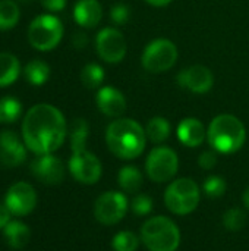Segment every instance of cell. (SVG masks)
Returning a JSON list of instances; mask_svg holds the SVG:
<instances>
[{"instance_id":"7c38bea8","label":"cell","mask_w":249,"mask_h":251,"mask_svg":"<svg viewBox=\"0 0 249 251\" xmlns=\"http://www.w3.org/2000/svg\"><path fill=\"white\" fill-rule=\"evenodd\" d=\"M4 204L7 206L12 215L26 216L35 209L37 204V194L34 187L26 182L13 184L6 193Z\"/></svg>"},{"instance_id":"5bb4252c","label":"cell","mask_w":249,"mask_h":251,"mask_svg":"<svg viewBox=\"0 0 249 251\" xmlns=\"http://www.w3.org/2000/svg\"><path fill=\"white\" fill-rule=\"evenodd\" d=\"M176 79L181 87L195 94L208 93L214 84V76L211 71L203 65H194L182 69Z\"/></svg>"},{"instance_id":"f1b7e54d","label":"cell","mask_w":249,"mask_h":251,"mask_svg":"<svg viewBox=\"0 0 249 251\" xmlns=\"http://www.w3.org/2000/svg\"><path fill=\"white\" fill-rule=\"evenodd\" d=\"M223 225L226 226L227 231H232V232L241 231L247 225V215H245V212L242 209H239V207L229 209L223 215Z\"/></svg>"},{"instance_id":"cb8c5ba5","label":"cell","mask_w":249,"mask_h":251,"mask_svg":"<svg viewBox=\"0 0 249 251\" xmlns=\"http://www.w3.org/2000/svg\"><path fill=\"white\" fill-rule=\"evenodd\" d=\"M88 124L78 118L72 124L70 131V149L72 153H78L82 150H87V140H88Z\"/></svg>"},{"instance_id":"ac0fdd59","label":"cell","mask_w":249,"mask_h":251,"mask_svg":"<svg viewBox=\"0 0 249 251\" xmlns=\"http://www.w3.org/2000/svg\"><path fill=\"white\" fill-rule=\"evenodd\" d=\"M207 137V131L201 121L195 118L183 119L178 126V138L186 147H198Z\"/></svg>"},{"instance_id":"74e56055","label":"cell","mask_w":249,"mask_h":251,"mask_svg":"<svg viewBox=\"0 0 249 251\" xmlns=\"http://www.w3.org/2000/svg\"><path fill=\"white\" fill-rule=\"evenodd\" d=\"M242 201H244V204H245V207L249 209V187L244 191V196H242Z\"/></svg>"},{"instance_id":"44dd1931","label":"cell","mask_w":249,"mask_h":251,"mask_svg":"<svg viewBox=\"0 0 249 251\" xmlns=\"http://www.w3.org/2000/svg\"><path fill=\"white\" fill-rule=\"evenodd\" d=\"M21 72V63L10 53H0V87H7L16 81Z\"/></svg>"},{"instance_id":"8d00e7d4","label":"cell","mask_w":249,"mask_h":251,"mask_svg":"<svg viewBox=\"0 0 249 251\" xmlns=\"http://www.w3.org/2000/svg\"><path fill=\"white\" fill-rule=\"evenodd\" d=\"M147 3H150V4H153V6H166V4H169L172 0H145Z\"/></svg>"},{"instance_id":"f546056e","label":"cell","mask_w":249,"mask_h":251,"mask_svg":"<svg viewBox=\"0 0 249 251\" xmlns=\"http://www.w3.org/2000/svg\"><path fill=\"white\" fill-rule=\"evenodd\" d=\"M203 190L210 199H219L226 191V181L219 175H211L204 181Z\"/></svg>"},{"instance_id":"277c9868","label":"cell","mask_w":249,"mask_h":251,"mask_svg":"<svg viewBox=\"0 0 249 251\" xmlns=\"http://www.w3.org/2000/svg\"><path fill=\"white\" fill-rule=\"evenodd\" d=\"M141 241L148 251H176L181 246V231L172 219L154 216L142 225Z\"/></svg>"},{"instance_id":"1f68e13d","label":"cell","mask_w":249,"mask_h":251,"mask_svg":"<svg viewBox=\"0 0 249 251\" xmlns=\"http://www.w3.org/2000/svg\"><path fill=\"white\" fill-rule=\"evenodd\" d=\"M129 12H131V10H129V7H128L126 4L117 3V4H114V6L112 7V10H110V18H112V21H113L114 24L123 25V24H126V22L129 21V16H131Z\"/></svg>"},{"instance_id":"9a60e30c","label":"cell","mask_w":249,"mask_h":251,"mask_svg":"<svg viewBox=\"0 0 249 251\" xmlns=\"http://www.w3.org/2000/svg\"><path fill=\"white\" fill-rule=\"evenodd\" d=\"M25 147L15 132L3 131L0 134V163L6 168H15L23 163L26 159Z\"/></svg>"},{"instance_id":"e0dca14e","label":"cell","mask_w":249,"mask_h":251,"mask_svg":"<svg viewBox=\"0 0 249 251\" xmlns=\"http://www.w3.org/2000/svg\"><path fill=\"white\" fill-rule=\"evenodd\" d=\"M75 21L84 28H94L103 18V7L97 0H79L73 7Z\"/></svg>"},{"instance_id":"d6986e66","label":"cell","mask_w":249,"mask_h":251,"mask_svg":"<svg viewBox=\"0 0 249 251\" xmlns=\"http://www.w3.org/2000/svg\"><path fill=\"white\" fill-rule=\"evenodd\" d=\"M3 237L12 249H23L29 243L31 231L25 224L13 221L3 228Z\"/></svg>"},{"instance_id":"3957f363","label":"cell","mask_w":249,"mask_h":251,"mask_svg":"<svg viewBox=\"0 0 249 251\" xmlns=\"http://www.w3.org/2000/svg\"><path fill=\"white\" fill-rule=\"evenodd\" d=\"M207 140L214 151L232 154L245 144L247 129L236 116L223 113L216 116L208 125Z\"/></svg>"},{"instance_id":"6da1fadb","label":"cell","mask_w":249,"mask_h":251,"mask_svg":"<svg viewBox=\"0 0 249 251\" xmlns=\"http://www.w3.org/2000/svg\"><path fill=\"white\" fill-rule=\"evenodd\" d=\"M22 137L26 149L35 154L56 151L66 138V121L63 113L47 103L32 106L23 118Z\"/></svg>"},{"instance_id":"ba28073f","label":"cell","mask_w":249,"mask_h":251,"mask_svg":"<svg viewBox=\"0 0 249 251\" xmlns=\"http://www.w3.org/2000/svg\"><path fill=\"white\" fill-rule=\"evenodd\" d=\"M178 59L176 46L166 38L151 41L142 53V66L153 74L169 71Z\"/></svg>"},{"instance_id":"7a4b0ae2","label":"cell","mask_w":249,"mask_h":251,"mask_svg":"<svg viewBox=\"0 0 249 251\" xmlns=\"http://www.w3.org/2000/svg\"><path fill=\"white\" fill-rule=\"evenodd\" d=\"M145 129L134 119H116L106 131V143L110 151L123 160L138 157L145 149Z\"/></svg>"},{"instance_id":"d6a6232c","label":"cell","mask_w":249,"mask_h":251,"mask_svg":"<svg viewBox=\"0 0 249 251\" xmlns=\"http://www.w3.org/2000/svg\"><path fill=\"white\" fill-rule=\"evenodd\" d=\"M198 165L203 169H205V171L213 169L217 165V154H216V151H210V150L203 151L200 154V157H198Z\"/></svg>"},{"instance_id":"9c48e42d","label":"cell","mask_w":249,"mask_h":251,"mask_svg":"<svg viewBox=\"0 0 249 251\" xmlns=\"http://www.w3.org/2000/svg\"><path fill=\"white\" fill-rule=\"evenodd\" d=\"M129 209L128 197L120 191H106L94 203V216L103 225L119 224Z\"/></svg>"},{"instance_id":"4316f807","label":"cell","mask_w":249,"mask_h":251,"mask_svg":"<svg viewBox=\"0 0 249 251\" xmlns=\"http://www.w3.org/2000/svg\"><path fill=\"white\" fill-rule=\"evenodd\" d=\"M81 81L87 88H97L104 81V71L97 63H88L81 71Z\"/></svg>"},{"instance_id":"8992f818","label":"cell","mask_w":249,"mask_h":251,"mask_svg":"<svg viewBox=\"0 0 249 251\" xmlns=\"http://www.w3.org/2000/svg\"><path fill=\"white\" fill-rule=\"evenodd\" d=\"M63 25L59 18L53 15L37 16L28 28V40L31 46L40 51L53 50L62 40Z\"/></svg>"},{"instance_id":"d590c367","label":"cell","mask_w":249,"mask_h":251,"mask_svg":"<svg viewBox=\"0 0 249 251\" xmlns=\"http://www.w3.org/2000/svg\"><path fill=\"white\" fill-rule=\"evenodd\" d=\"M87 35L85 34H82V32H76L75 35H73V46L76 47V49H82V47H85L87 46Z\"/></svg>"},{"instance_id":"7402d4cb","label":"cell","mask_w":249,"mask_h":251,"mask_svg":"<svg viewBox=\"0 0 249 251\" xmlns=\"http://www.w3.org/2000/svg\"><path fill=\"white\" fill-rule=\"evenodd\" d=\"M145 135L150 141L153 143H163L169 138L170 135V124L161 116H156L148 121L145 126Z\"/></svg>"},{"instance_id":"8fae6325","label":"cell","mask_w":249,"mask_h":251,"mask_svg":"<svg viewBox=\"0 0 249 251\" xmlns=\"http://www.w3.org/2000/svg\"><path fill=\"white\" fill-rule=\"evenodd\" d=\"M95 49L104 62L117 63L122 62L126 54V41L116 28H104L95 38Z\"/></svg>"},{"instance_id":"4fadbf2b","label":"cell","mask_w":249,"mask_h":251,"mask_svg":"<svg viewBox=\"0 0 249 251\" xmlns=\"http://www.w3.org/2000/svg\"><path fill=\"white\" fill-rule=\"evenodd\" d=\"M31 171L38 181L47 185H57L65 178V166L62 160L51 153L37 154L31 163Z\"/></svg>"},{"instance_id":"603a6c76","label":"cell","mask_w":249,"mask_h":251,"mask_svg":"<svg viewBox=\"0 0 249 251\" xmlns=\"http://www.w3.org/2000/svg\"><path fill=\"white\" fill-rule=\"evenodd\" d=\"M23 74H25V78L29 84L43 85L47 82V79L50 76V68L45 62L35 59V60H31L29 63H26Z\"/></svg>"},{"instance_id":"484cf974","label":"cell","mask_w":249,"mask_h":251,"mask_svg":"<svg viewBox=\"0 0 249 251\" xmlns=\"http://www.w3.org/2000/svg\"><path fill=\"white\" fill-rule=\"evenodd\" d=\"M19 7L13 0H0V29H10L19 21Z\"/></svg>"},{"instance_id":"2e32d148","label":"cell","mask_w":249,"mask_h":251,"mask_svg":"<svg viewBox=\"0 0 249 251\" xmlns=\"http://www.w3.org/2000/svg\"><path fill=\"white\" fill-rule=\"evenodd\" d=\"M95 101L100 112L110 118H119L126 110V100L123 94L114 87H103L97 93Z\"/></svg>"},{"instance_id":"83f0119b","label":"cell","mask_w":249,"mask_h":251,"mask_svg":"<svg viewBox=\"0 0 249 251\" xmlns=\"http://www.w3.org/2000/svg\"><path fill=\"white\" fill-rule=\"evenodd\" d=\"M114 251H136L139 247V238L131 231H120L112 240Z\"/></svg>"},{"instance_id":"ffe728a7","label":"cell","mask_w":249,"mask_h":251,"mask_svg":"<svg viewBox=\"0 0 249 251\" xmlns=\"http://www.w3.org/2000/svg\"><path fill=\"white\" fill-rule=\"evenodd\" d=\"M117 182H119L120 188L123 190V193H126V194H138L141 187H142L144 178H142L141 171L136 166L128 165V166H123L119 171Z\"/></svg>"},{"instance_id":"836d02e7","label":"cell","mask_w":249,"mask_h":251,"mask_svg":"<svg viewBox=\"0 0 249 251\" xmlns=\"http://www.w3.org/2000/svg\"><path fill=\"white\" fill-rule=\"evenodd\" d=\"M41 4L50 12H60L66 6V0H41Z\"/></svg>"},{"instance_id":"4dcf8cb0","label":"cell","mask_w":249,"mask_h":251,"mask_svg":"<svg viewBox=\"0 0 249 251\" xmlns=\"http://www.w3.org/2000/svg\"><path fill=\"white\" fill-rule=\"evenodd\" d=\"M131 207L134 210L135 215L138 216H147L151 210H153V199L147 194H136L132 199Z\"/></svg>"},{"instance_id":"5b68a950","label":"cell","mask_w":249,"mask_h":251,"mask_svg":"<svg viewBox=\"0 0 249 251\" xmlns=\"http://www.w3.org/2000/svg\"><path fill=\"white\" fill-rule=\"evenodd\" d=\"M201 200L198 184L191 178H179L169 184L164 191V203L167 209L179 216L192 213Z\"/></svg>"},{"instance_id":"d4e9b609","label":"cell","mask_w":249,"mask_h":251,"mask_svg":"<svg viewBox=\"0 0 249 251\" xmlns=\"http://www.w3.org/2000/svg\"><path fill=\"white\" fill-rule=\"evenodd\" d=\"M22 104L15 97H3L0 99V125L13 124L21 118Z\"/></svg>"},{"instance_id":"e575fe53","label":"cell","mask_w":249,"mask_h":251,"mask_svg":"<svg viewBox=\"0 0 249 251\" xmlns=\"http://www.w3.org/2000/svg\"><path fill=\"white\" fill-rule=\"evenodd\" d=\"M10 210L6 204H0V229H3L10 222Z\"/></svg>"},{"instance_id":"30bf717a","label":"cell","mask_w":249,"mask_h":251,"mask_svg":"<svg viewBox=\"0 0 249 251\" xmlns=\"http://www.w3.org/2000/svg\"><path fill=\"white\" fill-rule=\"evenodd\" d=\"M69 171L78 182L92 185L101 178L103 168L95 154L88 150H82L72 153V157L69 159Z\"/></svg>"},{"instance_id":"52a82bcc","label":"cell","mask_w":249,"mask_h":251,"mask_svg":"<svg viewBox=\"0 0 249 251\" xmlns=\"http://www.w3.org/2000/svg\"><path fill=\"white\" fill-rule=\"evenodd\" d=\"M179 169V157L170 147H156L150 151L145 171L151 181L167 182L170 181Z\"/></svg>"}]
</instances>
